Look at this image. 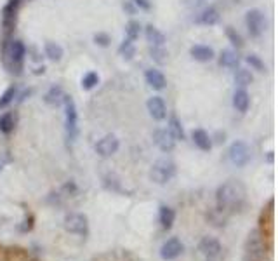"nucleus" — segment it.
Masks as SVG:
<instances>
[{
	"mask_svg": "<svg viewBox=\"0 0 278 261\" xmlns=\"http://www.w3.org/2000/svg\"><path fill=\"white\" fill-rule=\"evenodd\" d=\"M247 192L245 187L238 181H226L216 192V209L226 216L237 214L245 207Z\"/></svg>",
	"mask_w": 278,
	"mask_h": 261,
	"instance_id": "nucleus-1",
	"label": "nucleus"
},
{
	"mask_svg": "<svg viewBox=\"0 0 278 261\" xmlns=\"http://www.w3.org/2000/svg\"><path fill=\"white\" fill-rule=\"evenodd\" d=\"M2 58L11 73L19 75L23 70L24 58H26V47L19 39H11L9 42H4Z\"/></svg>",
	"mask_w": 278,
	"mask_h": 261,
	"instance_id": "nucleus-2",
	"label": "nucleus"
},
{
	"mask_svg": "<svg viewBox=\"0 0 278 261\" xmlns=\"http://www.w3.org/2000/svg\"><path fill=\"white\" fill-rule=\"evenodd\" d=\"M264 258H266V244L263 233L256 228L247 235L242 261H264Z\"/></svg>",
	"mask_w": 278,
	"mask_h": 261,
	"instance_id": "nucleus-3",
	"label": "nucleus"
},
{
	"mask_svg": "<svg viewBox=\"0 0 278 261\" xmlns=\"http://www.w3.org/2000/svg\"><path fill=\"white\" fill-rule=\"evenodd\" d=\"M23 0H7V4L2 9V32H4V42H9L12 32L16 30L18 24V14Z\"/></svg>",
	"mask_w": 278,
	"mask_h": 261,
	"instance_id": "nucleus-4",
	"label": "nucleus"
},
{
	"mask_svg": "<svg viewBox=\"0 0 278 261\" xmlns=\"http://www.w3.org/2000/svg\"><path fill=\"white\" fill-rule=\"evenodd\" d=\"M65 134H66V141L73 143L78 136V110L77 105H75L73 98L66 96L65 101Z\"/></svg>",
	"mask_w": 278,
	"mask_h": 261,
	"instance_id": "nucleus-5",
	"label": "nucleus"
},
{
	"mask_svg": "<svg viewBox=\"0 0 278 261\" xmlns=\"http://www.w3.org/2000/svg\"><path fill=\"white\" fill-rule=\"evenodd\" d=\"M176 172H178V167H176L174 162L169 161V159H160L151 166L150 178L157 185H167L171 179H174Z\"/></svg>",
	"mask_w": 278,
	"mask_h": 261,
	"instance_id": "nucleus-6",
	"label": "nucleus"
},
{
	"mask_svg": "<svg viewBox=\"0 0 278 261\" xmlns=\"http://www.w3.org/2000/svg\"><path fill=\"white\" fill-rule=\"evenodd\" d=\"M197 251H199L200 258L204 261H221L225 249H223V244L216 237H202Z\"/></svg>",
	"mask_w": 278,
	"mask_h": 261,
	"instance_id": "nucleus-7",
	"label": "nucleus"
},
{
	"mask_svg": "<svg viewBox=\"0 0 278 261\" xmlns=\"http://www.w3.org/2000/svg\"><path fill=\"white\" fill-rule=\"evenodd\" d=\"M63 226H65V230L68 231V233L82 235V237L89 235V220H87V216L82 213L66 214L65 221H63Z\"/></svg>",
	"mask_w": 278,
	"mask_h": 261,
	"instance_id": "nucleus-8",
	"label": "nucleus"
},
{
	"mask_svg": "<svg viewBox=\"0 0 278 261\" xmlns=\"http://www.w3.org/2000/svg\"><path fill=\"white\" fill-rule=\"evenodd\" d=\"M251 157H252V151L248 148V145L245 141H233L228 148V159L233 166L237 167H245L248 162H251Z\"/></svg>",
	"mask_w": 278,
	"mask_h": 261,
	"instance_id": "nucleus-9",
	"label": "nucleus"
},
{
	"mask_svg": "<svg viewBox=\"0 0 278 261\" xmlns=\"http://www.w3.org/2000/svg\"><path fill=\"white\" fill-rule=\"evenodd\" d=\"M245 27L247 32L252 39H259L266 30V18H264L263 11L259 9H251L245 14Z\"/></svg>",
	"mask_w": 278,
	"mask_h": 261,
	"instance_id": "nucleus-10",
	"label": "nucleus"
},
{
	"mask_svg": "<svg viewBox=\"0 0 278 261\" xmlns=\"http://www.w3.org/2000/svg\"><path fill=\"white\" fill-rule=\"evenodd\" d=\"M119 148H120V141L115 134H106V136H103L94 146L96 153L103 159H108V157H112V155H115L117 151H119Z\"/></svg>",
	"mask_w": 278,
	"mask_h": 261,
	"instance_id": "nucleus-11",
	"label": "nucleus"
},
{
	"mask_svg": "<svg viewBox=\"0 0 278 261\" xmlns=\"http://www.w3.org/2000/svg\"><path fill=\"white\" fill-rule=\"evenodd\" d=\"M183 251H184V246L178 237L167 239V241L162 244V247H160V258L165 261H172L179 258V256L183 254Z\"/></svg>",
	"mask_w": 278,
	"mask_h": 261,
	"instance_id": "nucleus-12",
	"label": "nucleus"
},
{
	"mask_svg": "<svg viewBox=\"0 0 278 261\" xmlns=\"http://www.w3.org/2000/svg\"><path fill=\"white\" fill-rule=\"evenodd\" d=\"M146 108H148V113L153 120L160 122L167 117V105L165 101H163V98H160V96H153V98L146 101Z\"/></svg>",
	"mask_w": 278,
	"mask_h": 261,
	"instance_id": "nucleus-13",
	"label": "nucleus"
},
{
	"mask_svg": "<svg viewBox=\"0 0 278 261\" xmlns=\"http://www.w3.org/2000/svg\"><path fill=\"white\" fill-rule=\"evenodd\" d=\"M153 143L162 151H172L176 148V140L167 129H157L153 133Z\"/></svg>",
	"mask_w": 278,
	"mask_h": 261,
	"instance_id": "nucleus-14",
	"label": "nucleus"
},
{
	"mask_svg": "<svg viewBox=\"0 0 278 261\" xmlns=\"http://www.w3.org/2000/svg\"><path fill=\"white\" fill-rule=\"evenodd\" d=\"M145 81L151 87V89H155V91H162V89H165V86H167L165 75H163L162 71L157 70V68L146 70L145 71Z\"/></svg>",
	"mask_w": 278,
	"mask_h": 261,
	"instance_id": "nucleus-15",
	"label": "nucleus"
},
{
	"mask_svg": "<svg viewBox=\"0 0 278 261\" xmlns=\"http://www.w3.org/2000/svg\"><path fill=\"white\" fill-rule=\"evenodd\" d=\"M189 56L193 58L195 61H199V63H209V61H212L214 60V49L212 47H209V45H193L191 49H189Z\"/></svg>",
	"mask_w": 278,
	"mask_h": 261,
	"instance_id": "nucleus-16",
	"label": "nucleus"
},
{
	"mask_svg": "<svg viewBox=\"0 0 278 261\" xmlns=\"http://www.w3.org/2000/svg\"><path fill=\"white\" fill-rule=\"evenodd\" d=\"M191 138H193V143H195V146L202 151H210L212 148V138L209 136L207 130L204 129H195L191 133Z\"/></svg>",
	"mask_w": 278,
	"mask_h": 261,
	"instance_id": "nucleus-17",
	"label": "nucleus"
},
{
	"mask_svg": "<svg viewBox=\"0 0 278 261\" xmlns=\"http://www.w3.org/2000/svg\"><path fill=\"white\" fill-rule=\"evenodd\" d=\"M219 65L225 66L228 70H237L240 65V58L237 54V50L233 49H225L219 56Z\"/></svg>",
	"mask_w": 278,
	"mask_h": 261,
	"instance_id": "nucleus-18",
	"label": "nucleus"
},
{
	"mask_svg": "<svg viewBox=\"0 0 278 261\" xmlns=\"http://www.w3.org/2000/svg\"><path fill=\"white\" fill-rule=\"evenodd\" d=\"M158 221H160V226H162L163 230H171L172 225H174L176 221V213L174 209L169 207V205H160L158 209Z\"/></svg>",
	"mask_w": 278,
	"mask_h": 261,
	"instance_id": "nucleus-19",
	"label": "nucleus"
},
{
	"mask_svg": "<svg viewBox=\"0 0 278 261\" xmlns=\"http://www.w3.org/2000/svg\"><path fill=\"white\" fill-rule=\"evenodd\" d=\"M219 19H221V14H219V11L216 9L214 6L207 7V9H204L199 14V18H197V23L200 24H205V27H212V24H217Z\"/></svg>",
	"mask_w": 278,
	"mask_h": 261,
	"instance_id": "nucleus-20",
	"label": "nucleus"
},
{
	"mask_svg": "<svg viewBox=\"0 0 278 261\" xmlns=\"http://www.w3.org/2000/svg\"><path fill=\"white\" fill-rule=\"evenodd\" d=\"M65 98H66V94H65V91H63V87L52 86L47 92H45L44 101L47 105H50V107H60V105H63Z\"/></svg>",
	"mask_w": 278,
	"mask_h": 261,
	"instance_id": "nucleus-21",
	"label": "nucleus"
},
{
	"mask_svg": "<svg viewBox=\"0 0 278 261\" xmlns=\"http://www.w3.org/2000/svg\"><path fill=\"white\" fill-rule=\"evenodd\" d=\"M233 107L240 113H245L251 107V96L245 89H237L233 94Z\"/></svg>",
	"mask_w": 278,
	"mask_h": 261,
	"instance_id": "nucleus-22",
	"label": "nucleus"
},
{
	"mask_svg": "<svg viewBox=\"0 0 278 261\" xmlns=\"http://www.w3.org/2000/svg\"><path fill=\"white\" fill-rule=\"evenodd\" d=\"M18 124V115L14 112H6L0 115V133L2 134H11L16 129Z\"/></svg>",
	"mask_w": 278,
	"mask_h": 261,
	"instance_id": "nucleus-23",
	"label": "nucleus"
},
{
	"mask_svg": "<svg viewBox=\"0 0 278 261\" xmlns=\"http://www.w3.org/2000/svg\"><path fill=\"white\" fill-rule=\"evenodd\" d=\"M145 37H146V42H148L150 45H163L165 44V35H163L157 27H153V24H146Z\"/></svg>",
	"mask_w": 278,
	"mask_h": 261,
	"instance_id": "nucleus-24",
	"label": "nucleus"
},
{
	"mask_svg": "<svg viewBox=\"0 0 278 261\" xmlns=\"http://www.w3.org/2000/svg\"><path fill=\"white\" fill-rule=\"evenodd\" d=\"M167 130H169L171 136L174 138L176 141H184V138H186L184 129H183V124H181V120L176 115L169 117V122H167Z\"/></svg>",
	"mask_w": 278,
	"mask_h": 261,
	"instance_id": "nucleus-25",
	"label": "nucleus"
},
{
	"mask_svg": "<svg viewBox=\"0 0 278 261\" xmlns=\"http://www.w3.org/2000/svg\"><path fill=\"white\" fill-rule=\"evenodd\" d=\"M44 53H45V56H47L50 61H61L65 50H63V47H61L60 44L49 40V42H45V45H44Z\"/></svg>",
	"mask_w": 278,
	"mask_h": 261,
	"instance_id": "nucleus-26",
	"label": "nucleus"
},
{
	"mask_svg": "<svg viewBox=\"0 0 278 261\" xmlns=\"http://www.w3.org/2000/svg\"><path fill=\"white\" fill-rule=\"evenodd\" d=\"M252 82H254V75H252L248 70H245V68H237V70H235V84H237L240 89L251 86Z\"/></svg>",
	"mask_w": 278,
	"mask_h": 261,
	"instance_id": "nucleus-27",
	"label": "nucleus"
},
{
	"mask_svg": "<svg viewBox=\"0 0 278 261\" xmlns=\"http://www.w3.org/2000/svg\"><path fill=\"white\" fill-rule=\"evenodd\" d=\"M119 54H120L122 58H124V60H127V61L132 60L134 54H136V47H134V42H132V40H129V39H125V40L120 44Z\"/></svg>",
	"mask_w": 278,
	"mask_h": 261,
	"instance_id": "nucleus-28",
	"label": "nucleus"
},
{
	"mask_svg": "<svg viewBox=\"0 0 278 261\" xmlns=\"http://www.w3.org/2000/svg\"><path fill=\"white\" fill-rule=\"evenodd\" d=\"M150 56L153 61H157L158 65H163L167 61V50L163 49V45H150Z\"/></svg>",
	"mask_w": 278,
	"mask_h": 261,
	"instance_id": "nucleus-29",
	"label": "nucleus"
},
{
	"mask_svg": "<svg viewBox=\"0 0 278 261\" xmlns=\"http://www.w3.org/2000/svg\"><path fill=\"white\" fill-rule=\"evenodd\" d=\"M16 96H18V87L16 86L7 87V89L4 91V94L0 96V110H4L6 107H9L12 101H14Z\"/></svg>",
	"mask_w": 278,
	"mask_h": 261,
	"instance_id": "nucleus-30",
	"label": "nucleus"
},
{
	"mask_svg": "<svg viewBox=\"0 0 278 261\" xmlns=\"http://www.w3.org/2000/svg\"><path fill=\"white\" fill-rule=\"evenodd\" d=\"M98 84H99V75L96 73V71H87V73L82 77V89L84 91L94 89Z\"/></svg>",
	"mask_w": 278,
	"mask_h": 261,
	"instance_id": "nucleus-31",
	"label": "nucleus"
},
{
	"mask_svg": "<svg viewBox=\"0 0 278 261\" xmlns=\"http://www.w3.org/2000/svg\"><path fill=\"white\" fill-rule=\"evenodd\" d=\"M125 33H127V39L129 40H137L139 35H141V24H139V21H129L127 27H125Z\"/></svg>",
	"mask_w": 278,
	"mask_h": 261,
	"instance_id": "nucleus-32",
	"label": "nucleus"
},
{
	"mask_svg": "<svg viewBox=\"0 0 278 261\" xmlns=\"http://www.w3.org/2000/svg\"><path fill=\"white\" fill-rule=\"evenodd\" d=\"M226 37H228V40L231 42V45L233 47H237V49H242L243 47V39H242V35L235 30L233 27H228L226 28Z\"/></svg>",
	"mask_w": 278,
	"mask_h": 261,
	"instance_id": "nucleus-33",
	"label": "nucleus"
},
{
	"mask_svg": "<svg viewBox=\"0 0 278 261\" xmlns=\"http://www.w3.org/2000/svg\"><path fill=\"white\" fill-rule=\"evenodd\" d=\"M33 226H35V216H33L32 213H26L24 214V220L18 225V231H21V233H28V231L33 230Z\"/></svg>",
	"mask_w": 278,
	"mask_h": 261,
	"instance_id": "nucleus-34",
	"label": "nucleus"
},
{
	"mask_svg": "<svg viewBox=\"0 0 278 261\" xmlns=\"http://www.w3.org/2000/svg\"><path fill=\"white\" fill-rule=\"evenodd\" d=\"M245 61L251 65V68L252 70H256V71H266V65H264V61L261 60L259 56H256V54H248V56L245 58Z\"/></svg>",
	"mask_w": 278,
	"mask_h": 261,
	"instance_id": "nucleus-35",
	"label": "nucleus"
},
{
	"mask_svg": "<svg viewBox=\"0 0 278 261\" xmlns=\"http://www.w3.org/2000/svg\"><path fill=\"white\" fill-rule=\"evenodd\" d=\"M78 193V187L75 185V181H68L63 185L61 188V197H75Z\"/></svg>",
	"mask_w": 278,
	"mask_h": 261,
	"instance_id": "nucleus-36",
	"label": "nucleus"
},
{
	"mask_svg": "<svg viewBox=\"0 0 278 261\" xmlns=\"http://www.w3.org/2000/svg\"><path fill=\"white\" fill-rule=\"evenodd\" d=\"M94 42H96L98 45H101V47H108L109 42H112V40H109V35H108V33L99 32V33H96V35H94Z\"/></svg>",
	"mask_w": 278,
	"mask_h": 261,
	"instance_id": "nucleus-37",
	"label": "nucleus"
},
{
	"mask_svg": "<svg viewBox=\"0 0 278 261\" xmlns=\"http://www.w3.org/2000/svg\"><path fill=\"white\" fill-rule=\"evenodd\" d=\"M181 4H183V6L189 11H197L204 6L205 0H181Z\"/></svg>",
	"mask_w": 278,
	"mask_h": 261,
	"instance_id": "nucleus-38",
	"label": "nucleus"
},
{
	"mask_svg": "<svg viewBox=\"0 0 278 261\" xmlns=\"http://www.w3.org/2000/svg\"><path fill=\"white\" fill-rule=\"evenodd\" d=\"M130 2L134 4L136 7H139V9H150V2L148 0H130Z\"/></svg>",
	"mask_w": 278,
	"mask_h": 261,
	"instance_id": "nucleus-39",
	"label": "nucleus"
},
{
	"mask_svg": "<svg viewBox=\"0 0 278 261\" xmlns=\"http://www.w3.org/2000/svg\"><path fill=\"white\" fill-rule=\"evenodd\" d=\"M124 9L129 12V14H134L136 12V6H134L132 2H127V4H124Z\"/></svg>",
	"mask_w": 278,
	"mask_h": 261,
	"instance_id": "nucleus-40",
	"label": "nucleus"
},
{
	"mask_svg": "<svg viewBox=\"0 0 278 261\" xmlns=\"http://www.w3.org/2000/svg\"><path fill=\"white\" fill-rule=\"evenodd\" d=\"M2 167H4V162H2V159H0V171H2Z\"/></svg>",
	"mask_w": 278,
	"mask_h": 261,
	"instance_id": "nucleus-41",
	"label": "nucleus"
}]
</instances>
